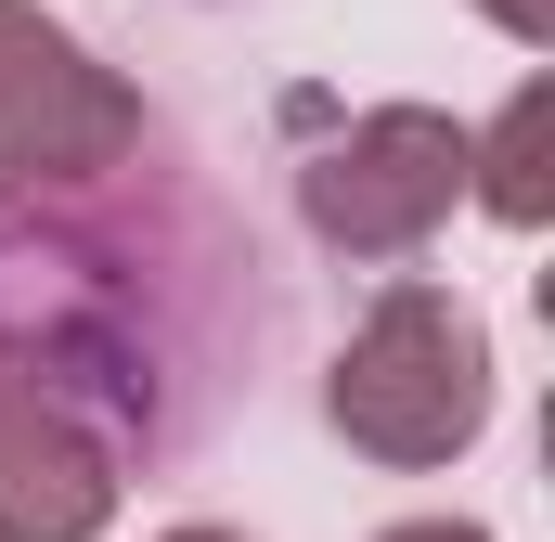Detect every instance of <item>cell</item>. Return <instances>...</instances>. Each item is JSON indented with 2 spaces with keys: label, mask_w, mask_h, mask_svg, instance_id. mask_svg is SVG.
<instances>
[{
  "label": "cell",
  "mask_w": 555,
  "mask_h": 542,
  "mask_svg": "<svg viewBox=\"0 0 555 542\" xmlns=\"http://www.w3.org/2000/svg\"><path fill=\"white\" fill-rule=\"evenodd\" d=\"M117 530V452L26 375H0V542H104Z\"/></svg>",
  "instance_id": "cell-5"
},
{
  "label": "cell",
  "mask_w": 555,
  "mask_h": 542,
  "mask_svg": "<svg viewBox=\"0 0 555 542\" xmlns=\"http://www.w3.org/2000/svg\"><path fill=\"white\" fill-rule=\"evenodd\" d=\"M375 542H491L478 517H401V530H375Z\"/></svg>",
  "instance_id": "cell-8"
},
{
  "label": "cell",
  "mask_w": 555,
  "mask_h": 542,
  "mask_svg": "<svg viewBox=\"0 0 555 542\" xmlns=\"http://www.w3.org/2000/svg\"><path fill=\"white\" fill-rule=\"evenodd\" d=\"M272 336L246 220L194 168H91L0 194V375L65 401L104 452H194Z\"/></svg>",
  "instance_id": "cell-1"
},
{
  "label": "cell",
  "mask_w": 555,
  "mask_h": 542,
  "mask_svg": "<svg viewBox=\"0 0 555 542\" xmlns=\"http://www.w3.org/2000/svg\"><path fill=\"white\" fill-rule=\"evenodd\" d=\"M155 542H246V530H207V517H194V530H155Z\"/></svg>",
  "instance_id": "cell-9"
},
{
  "label": "cell",
  "mask_w": 555,
  "mask_h": 542,
  "mask_svg": "<svg viewBox=\"0 0 555 542\" xmlns=\"http://www.w3.org/2000/svg\"><path fill=\"white\" fill-rule=\"evenodd\" d=\"M452 207H465V117L439 104H362L297 168V220L336 259H414Z\"/></svg>",
  "instance_id": "cell-3"
},
{
  "label": "cell",
  "mask_w": 555,
  "mask_h": 542,
  "mask_svg": "<svg viewBox=\"0 0 555 542\" xmlns=\"http://www.w3.org/2000/svg\"><path fill=\"white\" fill-rule=\"evenodd\" d=\"M323 413H336V439L362 452V465H452V452H478V426H491V323L452 297V284H388L362 323H349V349H336V375H323Z\"/></svg>",
  "instance_id": "cell-2"
},
{
  "label": "cell",
  "mask_w": 555,
  "mask_h": 542,
  "mask_svg": "<svg viewBox=\"0 0 555 542\" xmlns=\"http://www.w3.org/2000/svg\"><path fill=\"white\" fill-rule=\"evenodd\" d=\"M465 194L504 233H543V207H555V78H517V104L491 130H465Z\"/></svg>",
  "instance_id": "cell-6"
},
{
  "label": "cell",
  "mask_w": 555,
  "mask_h": 542,
  "mask_svg": "<svg viewBox=\"0 0 555 542\" xmlns=\"http://www.w3.org/2000/svg\"><path fill=\"white\" fill-rule=\"evenodd\" d=\"M155 142V104L130 78L52 26L39 0H0V194H39V181H91Z\"/></svg>",
  "instance_id": "cell-4"
},
{
  "label": "cell",
  "mask_w": 555,
  "mask_h": 542,
  "mask_svg": "<svg viewBox=\"0 0 555 542\" xmlns=\"http://www.w3.org/2000/svg\"><path fill=\"white\" fill-rule=\"evenodd\" d=\"M491 26H504V39H530V52H543V39H555V0H491Z\"/></svg>",
  "instance_id": "cell-7"
}]
</instances>
